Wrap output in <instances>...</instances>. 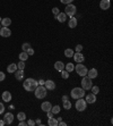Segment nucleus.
Instances as JSON below:
<instances>
[{
	"instance_id": "obj_1",
	"label": "nucleus",
	"mask_w": 113,
	"mask_h": 126,
	"mask_svg": "<svg viewBox=\"0 0 113 126\" xmlns=\"http://www.w3.org/2000/svg\"><path fill=\"white\" fill-rule=\"evenodd\" d=\"M38 85V81L32 79V77H28V79H26L23 82V88L25 89V91H27V92H34V90L36 89Z\"/></svg>"
},
{
	"instance_id": "obj_2",
	"label": "nucleus",
	"mask_w": 113,
	"mask_h": 126,
	"mask_svg": "<svg viewBox=\"0 0 113 126\" xmlns=\"http://www.w3.org/2000/svg\"><path fill=\"white\" fill-rule=\"evenodd\" d=\"M34 94L38 99H44L48 94V90L44 85H38L36 89L34 90Z\"/></svg>"
},
{
	"instance_id": "obj_3",
	"label": "nucleus",
	"mask_w": 113,
	"mask_h": 126,
	"mask_svg": "<svg viewBox=\"0 0 113 126\" xmlns=\"http://www.w3.org/2000/svg\"><path fill=\"white\" fill-rule=\"evenodd\" d=\"M70 97L75 100L79 99V98H84L85 97V90L83 88H79V86L74 88L73 90H71V92H70Z\"/></svg>"
},
{
	"instance_id": "obj_4",
	"label": "nucleus",
	"mask_w": 113,
	"mask_h": 126,
	"mask_svg": "<svg viewBox=\"0 0 113 126\" xmlns=\"http://www.w3.org/2000/svg\"><path fill=\"white\" fill-rule=\"evenodd\" d=\"M81 88L84 89L85 91H89L90 88L93 86V79H89V77L87 76H83V79H81Z\"/></svg>"
},
{
	"instance_id": "obj_5",
	"label": "nucleus",
	"mask_w": 113,
	"mask_h": 126,
	"mask_svg": "<svg viewBox=\"0 0 113 126\" xmlns=\"http://www.w3.org/2000/svg\"><path fill=\"white\" fill-rule=\"evenodd\" d=\"M75 70H76V73L78 74L79 76H86L87 75V72H88V69H87V67L85 66L83 63H79V64H77L75 66Z\"/></svg>"
},
{
	"instance_id": "obj_6",
	"label": "nucleus",
	"mask_w": 113,
	"mask_h": 126,
	"mask_svg": "<svg viewBox=\"0 0 113 126\" xmlns=\"http://www.w3.org/2000/svg\"><path fill=\"white\" fill-rule=\"evenodd\" d=\"M76 13H77V7L74 5V3H69V5H66V8H64V14L69 17H73L75 16Z\"/></svg>"
},
{
	"instance_id": "obj_7",
	"label": "nucleus",
	"mask_w": 113,
	"mask_h": 126,
	"mask_svg": "<svg viewBox=\"0 0 113 126\" xmlns=\"http://www.w3.org/2000/svg\"><path fill=\"white\" fill-rule=\"evenodd\" d=\"M75 107H76V109H77L78 111H84L85 109L87 108V102L85 101V99L79 98V99H77V101H76Z\"/></svg>"
},
{
	"instance_id": "obj_8",
	"label": "nucleus",
	"mask_w": 113,
	"mask_h": 126,
	"mask_svg": "<svg viewBox=\"0 0 113 126\" xmlns=\"http://www.w3.org/2000/svg\"><path fill=\"white\" fill-rule=\"evenodd\" d=\"M73 58H74V60H75V63H77V64H79V63H84V60H85V57L81 52H75L74 53V56H73Z\"/></svg>"
},
{
	"instance_id": "obj_9",
	"label": "nucleus",
	"mask_w": 113,
	"mask_h": 126,
	"mask_svg": "<svg viewBox=\"0 0 113 126\" xmlns=\"http://www.w3.org/2000/svg\"><path fill=\"white\" fill-rule=\"evenodd\" d=\"M10 35H12V31H10L8 27L1 26V29H0V36H2V38H9Z\"/></svg>"
},
{
	"instance_id": "obj_10",
	"label": "nucleus",
	"mask_w": 113,
	"mask_h": 126,
	"mask_svg": "<svg viewBox=\"0 0 113 126\" xmlns=\"http://www.w3.org/2000/svg\"><path fill=\"white\" fill-rule=\"evenodd\" d=\"M85 101H86L88 105H92V103H95L96 102V94L94 93H88L85 98Z\"/></svg>"
},
{
	"instance_id": "obj_11",
	"label": "nucleus",
	"mask_w": 113,
	"mask_h": 126,
	"mask_svg": "<svg viewBox=\"0 0 113 126\" xmlns=\"http://www.w3.org/2000/svg\"><path fill=\"white\" fill-rule=\"evenodd\" d=\"M44 86H45L47 90H49V91H53L55 89V83H54V81H52V79H48V81L44 82Z\"/></svg>"
},
{
	"instance_id": "obj_12",
	"label": "nucleus",
	"mask_w": 113,
	"mask_h": 126,
	"mask_svg": "<svg viewBox=\"0 0 113 126\" xmlns=\"http://www.w3.org/2000/svg\"><path fill=\"white\" fill-rule=\"evenodd\" d=\"M13 120H14V115H13L12 112H7V114H5V116H3V122H5V124L10 125V124L13 123Z\"/></svg>"
},
{
	"instance_id": "obj_13",
	"label": "nucleus",
	"mask_w": 113,
	"mask_h": 126,
	"mask_svg": "<svg viewBox=\"0 0 113 126\" xmlns=\"http://www.w3.org/2000/svg\"><path fill=\"white\" fill-rule=\"evenodd\" d=\"M111 7V1L110 0H101V2H100V8L102 10H107V9H110Z\"/></svg>"
},
{
	"instance_id": "obj_14",
	"label": "nucleus",
	"mask_w": 113,
	"mask_h": 126,
	"mask_svg": "<svg viewBox=\"0 0 113 126\" xmlns=\"http://www.w3.org/2000/svg\"><path fill=\"white\" fill-rule=\"evenodd\" d=\"M87 76L89 77V79H96V77L99 76V72H97L96 68H90V69L87 72Z\"/></svg>"
},
{
	"instance_id": "obj_15",
	"label": "nucleus",
	"mask_w": 113,
	"mask_h": 126,
	"mask_svg": "<svg viewBox=\"0 0 113 126\" xmlns=\"http://www.w3.org/2000/svg\"><path fill=\"white\" fill-rule=\"evenodd\" d=\"M51 108H52V105H51V102H49V101H44V102H42V105H41V109H42L44 112L50 111Z\"/></svg>"
},
{
	"instance_id": "obj_16",
	"label": "nucleus",
	"mask_w": 113,
	"mask_h": 126,
	"mask_svg": "<svg viewBox=\"0 0 113 126\" xmlns=\"http://www.w3.org/2000/svg\"><path fill=\"white\" fill-rule=\"evenodd\" d=\"M77 24H78V19H77V17H75V16L70 17L69 22H68V26H69L70 29H75V27H77Z\"/></svg>"
},
{
	"instance_id": "obj_17",
	"label": "nucleus",
	"mask_w": 113,
	"mask_h": 126,
	"mask_svg": "<svg viewBox=\"0 0 113 126\" xmlns=\"http://www.w3.org/2000/svg\"><path fill=\"white\" fill-rule=\"evenodd\" d=\"M1 98L5 102H10L12 101V93L9 91H3L2 94H1Z\"/></svg>"
},
{
	"instance_id": "obj_18",
	"label": "nucleus",
	"mask_w": 113,
	"mask_h": 126,
	"mask_svg": "<svg viewBox=\"0 0 113 126\" xmlns=\"http://www.w3.org/2000/svg\"><path fill=\"white\" fill-rule=\"evenodd\" d=\"M55 18H57V21L60 22V23H64V22L67 21V15L64 14V13H59L57 16H55Z\"/></svg>"
},
{
	"instance_id": "obj_19",
	"label": "nucleus",
	"mask_w": 113,
	"mask_h": 126,
	"mask_svg": "<svg viewBox=\"0 0 113 126\" xmlns=\"http://www.w3.org/2000/svg\"><path fill=\"white\" fill-rule=\"evenodd\" d=\"M14 74H15V77H16L17 81H23V79H24V70L17 69Z\"/></svg>"
},
{
	"instance_id": "obj_20",
	"label": "nucleus",
	"mask_w": 113,
	"mask_h": 126,
	"mask_svg": "<svg viewBox=\"0 0 113 126\" xmlns=\"http://www.w3.org/2000/svg\"><path fill=\"white\" fill-rule=\"evenodd\" d=\"M54 68H55V70L61 72L62 69H64V64L61 62V60H58V62L54 63Z\"/></svg>"
},
{
	"instance_id": "obj_21",
	"label": "nucleus",
	"mask_w": 113,
	"mask_h": 126,
	"mask_svg": "<svg viewBox=\"0 0 113 126\" xmlns=\"http://www.w3.org/2000/svg\"><path fill=\"white\" fill-rule=\"evenodd\" d=\"M0 24H1V26L3 27H8L10 24H12V19L9 17H6V18H2L1 19V22H0Z\"/></svg>"
},
{
	"instance_id": "obj_22",
	"label": "nucleus",
	"mask_w": 113,
	"mask_h": 126,
	"mask_svg": "<svg viewBox=\"0 0 113 126\" xmlns=\"http://www.w3.org/2000/svg\"><path fill=\"white\" fill-rule=\"evenodd\" d=\"M16 70H17V64H10V65H8V67H7V72H8V73L14 74Z\"/></svg>"
},
{
	"instance_id": "obj_23",
	"label": "nucleus",
	"mask_w": 113,
	"mask_h": 126,
	"mask_svg": "<svg viewBox=\"0 0 113 126\" xmlns=\"http://www.w3.org/2000/svg\"><path fill=\"white\" fill-rule=\"evenodd\" d=\"M64 69L68 72V73H71L73 70H75V65L73 63H68V64L64 65Z\"/></svg>"
},
{
	"instance_id": "obj_24",
	"label": "nucleus",
	"mask_w": 113,
	"mask_h": 126,
	"mask_svg": "<svg viewBox=\"0 0 113 126\" xmlns=\"http://www.w3.org/2000/svg\"><path fill=\"white\" fill-rule=\"evenodd\" d=\"M58 123H59L58 119L54 117L49 118V120H48V125L49 126H58Z\"/></svg>"
},
{
	"instance_id": "obj_25",
	"label": "nucleus",
	"mask_w": 113,
	"mask_h": 126,
	"mask_svg": "<svg viewBox=\"0 0 113 126\" xmlns=\"http://www.w3.org/2000/svg\"><path fill=\"white\" fill-rule=\"evenodd\" d=\"M74 50L73 49H70V48H68V49L64 50V56L67 57V58H71V57L74 56Z\"/></svg>"
},
{
	"instance_id": "obj_26",
	"label": "nucleus",
	"mask_w": 113,
	"mask_h": 126,
	"mask_svg": "<svg viewBox=\"0 0 113 126\" xmlns=\"http://www.w3.org/2000/svg\"><path fill=\"white\" fill-rule=\"evenodd\" d=\"M28 55H27L26 51H23V52L19 53V60H23V62H26L27 59H28Z\"/></svg>"
},
{
	"instance_id": "obj_27",
	"label": "nucleus",
	"mask_w": 113,
	"mask_h": 126,
	"mask_svg": "<svg viewBox=\"0 0 113 126\" xmlns=\"http://www.w3.org/2000/svg\"><path fill=\"white\" fill-rule=\"evenodd\" d=\"M60 110H61V108H60V106H58V105L53 106L52 108H51V111L53 112V115H55V114H59V112H60Z\"/></svg>"
},
{
	"instance_id": "obj_28",
	"label": "nucleus",
	"mask_w": 113,
	"mask_h": 126,
	"mask_svg": "<svg viewBox=\"0 0 113 126\" xmlns=\"http://www.w3.org/2000/svg\"><path fill=\"white\" fill-rule=\"evenodd\" d=\"M71 102H70V100H66V101H63V108L66 109V110H69V109H71Z\"/></svg>"
},
{
	"instance_id": "obj_29",
	"label": "nucleus",
	"mask_w": 113,
	"mask_h": 126,
	"mask_svg": "<svg viewBox=\"0 0 113 126\" xmlns=\"http://www.w3.org/2000/svg\"><path fill=\"white\" fill-rule=\"evenodd\" d=\"M17 119L18 120H25V119H26V114H25V112H23V111L18 112V114H17Z\"/></svg>"
},
{
	"instance_id": "obj_30",
	"label": "nucleus",
	"mask_w": 113,
	"mask_h": 126,
	"mask_svg": "<svg viewBox=\"0 0 113 126\" xmlns=\"http://www.w3.org/2000/svg\"><path fill=\"white\" fill-rule=\"evenodd\" d=\"M60 73H61V77H62L63 79H69V73H68V72H67L66 69H62V70L60 72Z\"/></svg>"
},
{
	"instance_id": "obj_31",
	"label": "nucleus",
	"mask_w": 113,
	"mask_h": 126,
	"mask_svg": "<svg viewBox=\"0 0 113 126\" xmlns=\"http://www.w3.org/2000/svg\"><path fill=\"white\" fill-rule=\"evenodd\" d=\"M17 69H22V70L25 69V62L20 60V62L17 64Z\"/></svg>"
},
{
	"instance_id": "obj_32",
	"label": "nucleus",
	"mask_w": 113,
	"mask_h": 126,
	"mask_svg": "<svg viewBox=\"0 0 113 126\" xmlns=\"http://www.w3.org/2000/svg\"><path fill=\"white\" fill-rule=\"evenodd\" d=\"M90 91H92V93H94V94H99L100 93V88L99 86H92L90 88Z\"/></svg>"
},
{
	"instance_id": "obj_33",
	"label": "nucleus",
	"mask_w": 113,
	"mask_h": 126,
	"mask_svg": "<svg viewBox=\"0 0 113 126\" xmlns=\"http://www.w3.org/2000/svg\"><path fill=\"white\" fill-rule=\"evenodd\" d=\"M28 48H31V44H29L28 42H26V43H23V46H22V49H23V51H26Z\"/></svg>"
},
{
	"instance_id": "obj_34",
	"label": "nucleus",
	"mask_w": 113,
	"mask_h": 126,
	"mask_svg": "<svg viewBox=\"0 0 113 126\" xmlns=\"http://www.w3.org/2000/svg\"><path fill=\"white\" fill-rule=\"evenodd\" d=\"M59 13H60V9H59L58 7H54V8H52V14L54 15V16H57Z\"/></svg>"
},
{
	"instance_id": "obj_35",
	"label": "nucleus",
	"mask_w": 113,
	"mask_h": 126,
	"mask_svg": "<svg viewBox=\"0 0 113 126\" xmlns=\"http://www.w3.org/2000/svg\"><path fill=\"white\" fill-rule=\"evenodd\" d=\"M26 52H27V55H28V56H32V55H34V49L31 47V48H28V49L26 50Z\"/></svg>"
},
{
	"instance_id": "obj_36",
	"label": "nucleus",
	"mask_w": 113,
	"mask_h": 126,
	"mask_svg": "<svg viewBox=\"0 0 113 126\" xmlns=\"http://www.w3.org/2000/svg\"><path fill=\"white\" fill-rule=\"evenodd\" d=\"M75 49H76V52H81V50H83V46H81V44H77Z\"/></svg>"
},
{
	"instance_id": "obj_37",
	"label": "nucleus",
	"mask_w": 113,
	"mask_h": 126,
	"mask_svg": "<svg viewBox=\"0 0 113 126\" xmlns=\"http://www.w3.org/2000/svg\"><path fill=\"white\" fill-rule=\"evenodd\" d=\"M5 105H3L2 102H0V115L1 114H3V112H5Z\"/></svg>"
},
{
	"instance_id": "obj_38",
	"label": "nucleus",
	"mask_w": 113,
	"mask_h": 126,
	"mask_svg": "<svg viewBox=\"0 0 113 126\" xmlns=\"http://www.w3.org/2000/svg\"><path fill=\"white\" fill-rule=\"evenodd\" d=\"M5 79H6V74L3 73V72H0V82H2Z\"/></svg>"
},
{
	"instance_id": "obj_39",
	"label": "nucleus",
	"mask_w": 113,
	"mask_h": 126,
	"mask_svg": "<svg viewBox=\"0 0 113 126\" xmlns=\"http://www.w3.org/2000/svg\"><path fill=\"white\" fill-rule=\"evenodd\" d=\"M61 3H64V5H69V3H73L74 0H60Z\"/></svg>"
},
{
	"instance_id": "obj_40",
	"label": "nucleus",
	"mask_w": 113,
	"mask_h": 126,
	"mask_svg": "<svg viewBox=\"0 0 113 126\" xmlns=\"http://www.w3.org/2000/svg\"><path fill=\"white\" fill-rule=\"evenodd\" d=\"M26 123H27V125H28V126H34V125H35V120H33V119H28V120L26 122Z\"/></svg>"
},
{
	"instance_id": "obj_41",
	"label": "nucleus",
	"mask_w": 113,
	"mask_h": 126,
	"mask_svg": "<svg viewBox=\"0 0 113 126\" xmlns=\"http://www.w3.org/2000/svg\"><path fill=\"white\" fill-rule=\"evenodd\" d=\"M35 125H38V126H42V125H43V123H42V120L38 119H38L35 120Z\"/></svg>"
},
{
	"instance_id": "obj_42",
	"label": "nucleus",
	"mask_w": 113,
	"mask_h": 126,
	"mask_svg": "<svg viewBox=\"0 0 113 126\" xmlns=\"http://www.w3.org/2000/svg\"><path fill=\"white\" fill-rule=\"evenodd\" d=\"M19 126H26L27 125V123L25 122V120H19V124H18Z\"/></svg>"
},
{
	"instance_id": "obj_43",
	"label": "nucleus",
	"mask_w": 113,
	"mask_h": 126,
	"mask_svg": "<svg viewBox=\"0 0 113 126\" xmlns=\"http://www.w3.org/2000/svg\"><path fill=\"white\" fill-rule=\"evenodd\" d=\"M47 116H48V118H51V117H53V112L50 110V111H47Z\"/></svg>"
},
{
	"instance_id": "obj_44",
	"label": "nucleus",
	"mask_w": 113,
	"mask_h": 126,
	"mask_svg": "<svg viewBox=\"0 0 113 126\" xmlns=\"http://www.w3.org/2000/svg\"><path fill=\"white\" fill-rule=\"evenodd\" d=\"M58 126H67V123H64V122H62V120H60L58 123Z\"/></svg>"
},
{
	"instance_id": "obj_45",
	"label": "nucleus",
	"mask_w": 113,
	"mask_h": 126,
	"mask_svg": "<svg viewBox=\"0 0 113 126\" xmlns=\"http://www.w3.org/2000/svg\"><path fill=\"white\" fill-rule=\"evenodd\" d=\"M44 82H45L44 79H38V85H44Z\"/></svg>"
},
{
	"instance_id": "obj_46",
	"label": "nucleus",
	"mask_w": 113,
	"mask_h": 126,
	"mask_svg": "<svg viewBox=\"0 0 113 126\" xmlns=\"http://www.w3.org/2000/svg\"><path fill=\"white\" fill-rule=\"evenodd\" d=\"M68 99H69L68 95H63V97H62V101H66V100H68Z\"/></svg>"
},
{
	"instance_id": "obj_47",
	"label": "nucleus",
	"mask_w": 113,
	"mask_h": 126,
	"mask_svg": "<svg viewBox=\"0 0 113 126\" xmlns=\"http://www.w3.org/2000/svg\"><path fill=\"white\" fill-rule=\"evenodd\" d=\"M3 125H6L5 122H3V119H0V126H3Z\"/></svg>"
},
{
	"instance_id": "obj_48",
	"label": "nucleus",
	"mask_w": 113,
	"mask_h": 126,
	"mask_svg": "<svg viewBox=\"0 0 113 126\" xmlns=\"http://www.w3.org/2000/svg\"><path fill=\"white\" fill-rule=\"evenodd\" d=\"M1 19H2V18H1V17H0V22H1Z\"/></svg>"
},
{
	"instance_id": "obj_49",
	"label": "nucleus",
	"mask_w": 113,
	"mask_h": 126,
	"mask_svg": "<svg viewBox=\"0 0 113 126\" xmlns=\"http://www.w3.org/2000/svg\"><path fill=\"white\" fill-rule=\"evenodd\" d=\"M0 29H1V24H0Z\"/></svg>"
},
{
	"instance_id": "obj_50",
	"label": "nucleus",
	"mask_w": 113,
	"mask_h": 126,
	"mask_svg": "<svg viewBox=\"0 0 113 126\" xmlns=\"http://www.w3.org/2000/svg\"><path fill=\"white\" fill-rule=\"evenodd\" d=\"M110 1H111V0H110Z\"/></svg>"
}]
</instances>
